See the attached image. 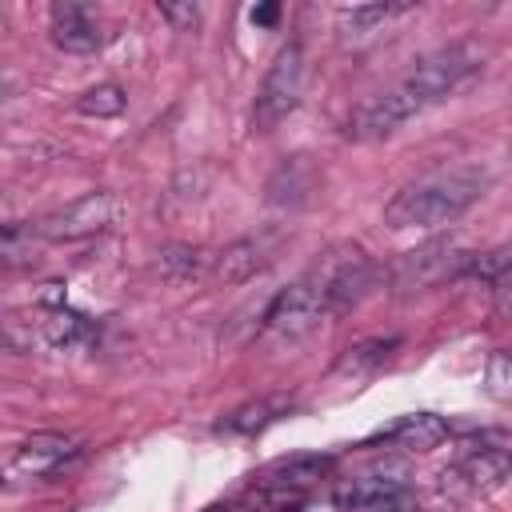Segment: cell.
I'll return each instance as SVG.
<instances>
[{"instance_id": "cell-2", "label": "cell", "mask_w": 512, "mask_h": 512, "mask_svg": "<svg viewBox=\"0 0 512 512\" xmlns=\"http://www.w3.org/2000/svg\"><path fill=\"white\" fill-rule=\"evenodd\" d=\"M480 60H484L480 44L456 40V44H444V48L428 52L424 60H416V68H412L400 84H392V88H396L416 112H424L428 104H436V100H444L448 92H456V88L480 68Z\"/></svg>"}, {"instance_id": "cell-10", "label": "cell", "mask_w": 512, "mask_h": 512, "mask_svg": "<svg viewBox=\"0 0 512 512\" xmlns=\"http://www.w3.org/2000/svg\"><path fill=\"white\" fill-rule=\"evenodd\" d=\"M332 456H320V452H300V456H284V460H272L268 468H260L252 476V484L260 492H304L312 484H320L328 472H332Z\"/></svg>"}, {"instance_id": "cell-25", "label": "cell", "mask_w": 512, "mask_h": 512, "mask_svg": "<svg viewBox=\"0 0 512 512\" xmlns=\"http://www.w3.org/2000/svg\"><path fill=\"white\" fill-rule=\"evenodd\" d=\"M276 16H280L276 4H260V8H252V24H276Z\"/></svg>"}, {"instance_id": "cell-7", "label": "cell", "mask_w": 512, "mask_h": 512, "mask_svg": "<svg viewBox=\"0 0 512 512\" xmlns=\"http://www.w3.org/2000/svg\"><path fill=\"white\" fill-rule=\"evenodd\" d=\"M328 312V300H324V288L316 284V276H300L296 284L280 288L264 312V328L276 332V336H304L312 332Z\"/></svg>"}, {"instance_id": "cell-5", "label": "cell", "mask_w": 512, "mask_h": 512, "mask_svg": "<svg viewBox=\"0 0 512 512\" xmlns=\"http://www.w3.org/2000/svg\"><path fill=\"white\" fill-rule=\"evenodd\" d=\"M472 264V252L456 248V244H424L404 252L400 260L388 264V280L396 284V292H424L448 280H460Z\"/></svg>"}, {"instance_id": "cell-27", "label": "cell", "mask_w": 512, "mask_h": 512, "mask_svg": "<svg viewBox=\"0 0 512 512\" xmlns=\"http://www.w3.org/2000/svg\"><path fill=\"white\" fill-rule=\"evenodd\" d=\"M288 512H296V508H288Z\"/></svg>"}, {"instance_id": "cell-24", "label": "cell", "mask_w": 512, "mask_h": 512, "mask_svg": "<svg viewBox=\"0 0 512 512\" xmlns=\"http://www.w3.org/2000/svg\"><path fill=\"white\" fill-rule=\"evenodd\" d=\"M496 316L512 320V280H508L504 288H496Z\"/></svg>"}, {"instance_id": "cell-20", "label": "cell", "mask_w": 512, "mask_h": 512, "mask_svg": "<svg viewBox=\"0 0 512 512\" xmlns=\"http://www.w3.org/2000/svg\"><path fill=\"white\" fill-rule=\"evenodd\" d=\"M76 108H80L84 116H96V120L120 116V112H124V88H120V84H96V88H88V92L76 100Z\"/></svg>"}, {"instance_id": "cell-23", "label": "cell", "mask_w": 512, "mask_h": 512, "mask_svg": "<svg viewBox=\"0 0 512 512\" xmlns=\"http://www.w3.org/2000/svg\"><path fill=\"white\" fill-rule=\"evenodd\" d=\"M160 16H164L176 32H192L196 20H200V8H196L192 0H184V4H172V0H168V4H160Z\"/></svg>"}, {"instance_id": "cell-19", "label": "cell", "mask_w": 512, "mask_h": 512, "mask_svg": "<svg viewBox=\"0 0 512 512\" xmlns=\"http://www.w3.org/2000/svg\"><path fill=\"white\" fill-rule=\"evenodd\" d=\"M464 276L484 280V284H492V288H504V284L512 280V248H492V252H484V256H472V264H468Z\"/></svg>"}, {"instance_id": "cell-16", "label": "cell", "mask_w": 512, "mask_h": 512, "mask_svg": "<svg viewBox=\"0 0 512 512\" xmlns=\"http://www.w3.org/2000/svg\"><path fill=\"white\" fill-rule=\"evenodd\" d=\"M156 272L172 284H188V280H200L204 272H212V256L196 244H168L156 252Z\"/></svg>"}, {"instance_id": "cell-11", "label": "cell", "mask_w": 512, "mask_h": 512, "mask_svg": "<svg viewBox=\"0 0 512 512\" xmlns=\"http://www.w3.org/2000/svg\"><path fill=\"white\" fill-rule=\"evenodd\" d=\"M396 496H404V480L392 472H360L332 488V504L340 512H372Z\"/></svg>"}, {"instance_id": "cell-21", "label": "cell", "mask_w": 512, "mask_h": 512, "mask_svg": "<svg viewBox=\"0 0 512 512\" xmlns=\"http://www.w3.org/2000/svg\"><path fill=\"white\" fill-rule=\"evenodd\" d=\"M484 388L492 400H512V348H496L484 368Z\"/></svg>"}, {"instance_id": "cell-22", "label": "cell", "mask_w": 512, "mask_h": 512, "mask_svg": "<svg viewBox=\"0 0 512 512\" xmlns=\"http://www.w3.org/2000/svg\"><path fill=\"white\" fill-rule=\"evenodd\" d=\"M392 12H400L396 4H352V8H340L336 12V20H340V28H348V32H372L380 20H388Z\"/></svg>"}, {"instance_id": "cell-18", "label": "cell", "mask_w": 512, "mask_h": 512, "mask_svg": "<svg viewBox=\"0 0 512 512\" xmlns=\"http://www.w3.org/2000/svg\"><path fill=\"white\" fill-rule=\"evenodd\" d=\"M392 348H396V340H364V344H352V348L340 356L336 372H340V376H368V372H376V368L392 356Z\"/></svg>"}, {"instance_id": "cell-1", "label": "cell", "mask_w": 512, "mask_h": 512, "mask_svg": "<svg viewBox=\"0 0 512 512\" xmlns=\"http://www.w3.org/2000/svg\"><path fill=\"white\" fill-rule=\"evenodd\" d=\"M484 180L468 168H452V172H436L428 180H416L408 188H400L388 204H384V224L388 228H440L460 220L476 200H480Z\"/></svg>"}, {"instance_id": "cell-15", "label": "cell", "mask_w": 512, "mask_h": 512, "mask_svg": "<svg viewBox=\"0 0 512 512\" xmlns=\"http://www.w3.org/2000/svg\"><path fill=\"white\" fill-rule=\"evenodd\" d=\"M264 268H268V252L260 240H236L212 256V276L224 284H244Z\"/></svg>"}, {"instance_id": "cell-13", "label": "cell", "mask_w": 512, "mask_h": 512, "mask_svg": "<svg viewBox=\"0 0 512 512\" xmlns=\"http://www.w3.org/2000/svg\"><path fill=\"white\" fill-rule=\"evenodd\" d=\"M376 440L404 452H432L448 440V424L436 412H412V416H400L392 428H384Z\"/></svg>"}, {"instance_id": "cell-8", "label": "cell", "mask_w": 512, "mask_h": 512, "mask_svg": "<svg viewBox=\"0 0 512 512\" xmlns=\"http://www.w3.org/2000/svg\"><path fill=\"white\" fill-rule=\"evenodd\" d=\"M76 460H80V444L72 436L36 432L24 444H16V452L8 460V472L12 476H24V480H52V476L68 472Z\"/></svg>"}, {"instance_id": "cell-12", "label": "cell", "mask_w": 512, "mask_h": 512, "mask_svg": "<svg viewBox=\"0 0 512 512\" xmlns=\"http://www.w3.org/2000/svg\"><path fill=\"white\" fill-rule=\"evenodd\" d=\"M52 44L64 48V52L84 56V52H96L104 44V32H100V24L92 20V12L84 4L60 0V4H52Z\"/></svg>"}, {"instance_id": "cell-6", "label": "cell", "mask_w": 512, "mask_h": 512, "mask_svg": "<svg viewBox=\"0 0 512 512\" xmlns=\"http://www.w3.org/2000/svg\"><path fill=\"white\" fill-rule=\"evenodd\" d=\"M312 276H316V284L324 288L328 312L336 316V312L356 308V304L376 288L380 268H376L360 248H340V252H332L328 260H320V264L312 268Z\"/></svg>"}, {"instance_id": "cell-4", "label": "cell", "mask_w": 512, "mask_h": 512, "mask_svg": "<svg viewBox=\"0 0 512 512\" xmlns=\"http://www.w3.org/2000/svg\"><path fill=\"white\" fill-rule=\"evenodd\" d=\"M304 96V52L300 44H288L276 52V60L268 64L264 80H260V92H256V104H252V128L256 132H268L276 128Z\"/></svg>"}, {"instance_id": "cell-9", "label": "cell", "mask_w": 512, "mask_h": 512, "mask_svg": "<svg viewBox=\"0 0 512 512\" xmlns=\"http://www.w3.org/2000/svg\"><path fill=\"white\" fill-rule=\"evenodd\" d=\"M508 476H512V452L508 448H496V444L468 448L464 456L452 460V468H444V484H452L456 492H468V496L492 492Z\"/></svg>"}, {"instance_id": "cell-17", "label": "cell", "mask_w": 512, "mask_h": 512, "mask_svg": "<svg viewBox=\"0 0 512 512\" xmlns=\"http://www.w3.org/2000/svg\"><path fill=\"white\" fill-rule=\"evenodd\" d=\"M36 328H40V340L52 344V348H72V344H84L92 336L88 316H80L72 308H48Z\"/></svg>"}, {"instance_id": "cell-3", "label": "cell", "mask_w": 512, "mask_h": 512, "mask_svg": "<svg viewBox=\"0 0 512 512\" xmlns=\"http://www.w3.org/2000/svg\"><path fill=\"white\" fill-rule=\"evenodd\" d=\"M120 196L116 192H88L48 216H40L32 224L36 240H52V244H72V240H92L100 232H108L120 216Z\"/></svg>"}, {"instance_id": "cell-26", "label": "cell", "mask_w": 512, "mask_h": 512, "mask_svg": "<svg viewBox=\"0 0 512 512\" xmlns=\"http://www.w3.org/2000/svg\"><path fill=\"white\" fill-rule=\"evenodd\" d=\"M208 512H228V508H208Z\"/></svg>"}, {"instance_id": "cell-14", "label": "cell", "mask_w": 512, "mask_h": 512, "mask_svg": "<svg viewBox=\"0 0 512 512\" xmlns=\"http://www.w3.org/2000/svg\"><path fill=\"white\" fill-rule=\"evenodd\" d=\"M288 408H292V396H284V392H264V396H256V400H248V404H240V408H232L216 428H220V432H236V436H252V432H264L268 424H276L280 416H288Z\"/></svg>"}]
</instances>
